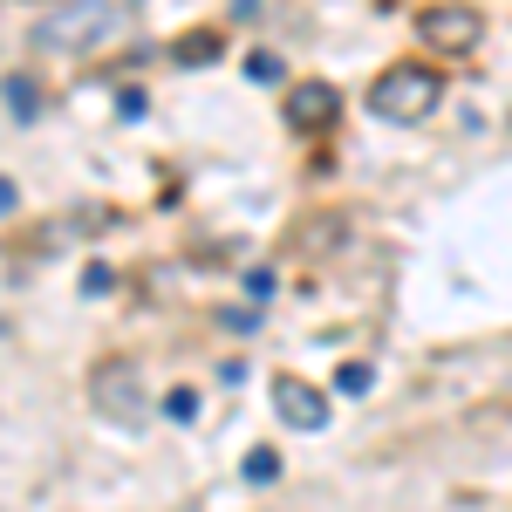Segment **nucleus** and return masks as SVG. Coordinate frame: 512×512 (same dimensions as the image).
<instances>
[{
    "mask_svg": "<svg viewBox=\"0 0 512 512\" xmlns=\"http://www.w3.org/2000/svg\"><path fill=\"white\" fill-rule=\"evenodd\" d=\"M328 117H335V89H328V82H301V89L287 96V123H294V130H321Z\"/></svg>",
    "mask_w": 512,
    "mask_h": 512,
    "instance_id": "39448f33",
    "label": "nucleus"
},
{
    "mask_svg": "<svg viewBox=\"0 0 512 512\" xmlns=\"http://www.w3.org/2000/svg\"><path fill=\"white\" fill-rule=\"evenodd\" d=\"M205 55H219V41H212V35H192V41H185V62H205Z\"/></svg>",
    "mask_w": 512,
    "mask_h": 512,
    "instance_id": "9d476101",
    "label": "nucleus"
},
{
    "mask_svg": "<svg viewBox=\"0 0 512 512\" xmlns=\"http://www.w3.org/2000/svg\"><path fill=\"white\" fill-rule=\"evenodd\" d=\"M246 478H253V485H274V478H280V458L267 451V444H260V451H246Z\"/></svg>",
    "mask_w": 512,
    "mask_h": 512,
    "instance_id": "423d86ee",
    "label": "nucleus"
},
{
    "mask_svg": "<svg viewBox=\"0 0 512 512\" xmlns=\"http://www.w3.org/2000/svg\"><path fill=\"white\" fill-rule=\"evenodd\" d=\"M164 410H171V417H192L198 396H192V390H171V396H164Z\"/></svg>",
    "mask_w": 512,
    "mask_h": 512,
    "instance_id": "1a4fd4ad",
    "label": "nucleus"
},
{
    "mask_svg": "<svg viewBox=\"0 0 512 512\" xmlns=\"http://www.w3.org/2000/svg\"><path fill=\"white\" fill-rule=\"evenodd\" d=\"M123 35V7L117 0H62L48 21H41V48H62V55H82V48H103V41Z\"/></svg>",
    "mask_w": 512,
    "mask_h": 512,
    "instance_id": "f257e3e1",
    "label": "nucleus"
},
{
    "mask_svg": "<svg viewBox=\"0 0 512 512\" xmlns=\"http://www.w3.org/2000/svg\"><path fill=\"white\" fill-rule=\"evenodd\" d=\"M246 69H253V82H280V55H267V48H260Z\"/></svg>",
    "mask_w": 512,
    "mask_h": 512,
    "instance_id": "6e6552de",
    "label": "nucleus"
},
{
    "mask_svg": "<svg viewBox=\"0 0 512 512\" xmlns=\"http://www.w3.org/2000/svg\"><path fill=\"white\" fill-rule=\"evenodd\" d=\"M7 103H14V117H35V82L14 76V82H7Z\"/></svg>",
    "mask_w": 512,
    "mask_h": 512,
    "instance_id": "0eeeda50",
    "label": "nucleus"
},
{
    "mask_svg": "<svg viewBox=\"0 0 512 512\" xmlns=\"http://www.w3.org/2000/svg\"><path fill=\"white\" fill-rule=\"evenodd\" d=\"M417 35L431 41V48H444V55H472L478 41H485V14L465 7V0H444V7H424Z\"/></svg>",
    "mask_w": 512,
    "mask_h": 512,
    "instance_id": "7ed1b4c3",
    "label": "nucleus"
},
{
    "mask_svg": "<svg viewBox=\"0 0 512 512\" xmlns=\"http://www.w3.org/2000/svg\"><path fill=\"white\" fill-rule=\"evenodd\" d=\"M274 410H280V424H294V431H321L328 424V396L315 383H301V376H274Z\"/></svg>",
    "mask_w": 512,
    "mask_h": 512,
    "instance_id": "20e7f679",
    "label": "nucleus"
},
{
    "mask_svg": "<svg viewBox=\"0 0 512 512\" xmlns=\"http://www.w3.org/2000/svg\"><path fill=\"white\" fill-rule=\"evenodd\" d=\"M342 390H349V396L369 390V369H362V362H349V369H342Z\"/></svg>",
    "mask_w": 512,
    "mask_h": 512,
    "instance_id": "9b49d317",
    "label": "nucleus"
},
{
    "mask_svg": "<svg viewBox=\"0 0 512 512\" xmlns=\"http://www.w3.org/2000/svg\"><path fill=\"white\" fill-rule=\"evenodd\" d=\"M7 205H14V185H7V178H0V212H7Z\"/></svg>",
    "mask_w": 512,
    "mask_h": 512,
    "instance_id": "f8f14e48",
    "label": "nucleus"
},
{
    "mask_svg": "<svg viewBox=\"0 0 512 512\" xmlns=\"http://www.w3.org/2000/svg\"><path fill=\"white\" fill-rule=\"evenodd\" d=\"M437 96H444L437 69H424V62H396V69H383V76H376L369 110H376L383 123H424L437 110Z\"/></svg>",
    "mask_w": 512,
    "mask_h": 512,
    "instance_id": "f03ea898",
    "label": "nucleus"
}]
</instances>
